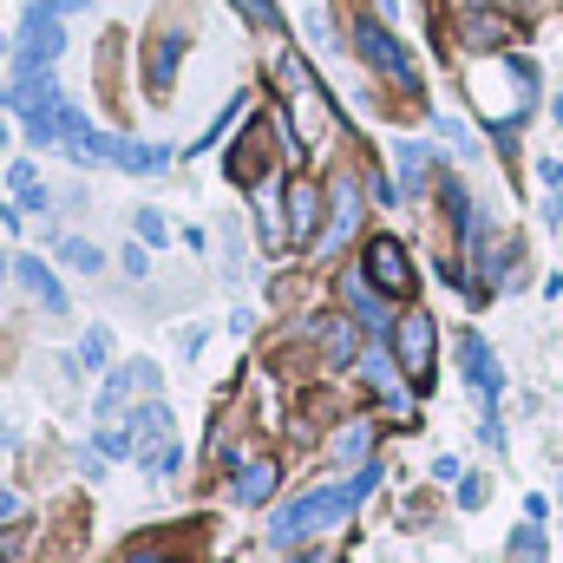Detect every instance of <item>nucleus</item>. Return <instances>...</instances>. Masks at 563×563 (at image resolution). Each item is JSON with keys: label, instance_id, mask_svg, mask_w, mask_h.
Here are the masks:
<instances>
[{"label": "nucleus", "instance_id": "obj_31", "mask_svg": "<svg viewBox=\"0 0 563 563\" xmlns=\"http://www.w3.org/2000/svg\"><path fill=\"white\" fill-rule=\"evenodd\" d=\"M308 33H314V46H334V33H328V13H321V7L308 13Z\"/></svg>", "mask_w": 563, "mask_h": 563}, {"label": "nucleus", "instance_id": "obj_36", "mask_svg": "<svg viewBox=\"0 0 563 563\" xmlns=\"http://www.w3.org/2000/svg\"><path fill=\"white\" fill-rule=\"evenodd\" d=\"M132 563H164V558H157V551H139V558H132Z\"/></svg>", "mask_w": 563, "mask_h": 563}, {"label": "nucleus", "instance_id": "obj_22", "mask_svg": "<svg viewBox=\"0 0 563 563\" xmlns=\"http://www.w3.org/2000/svg\"><path fill=\"white\" fill-rule=\"evenodd\" d=\"M394 157H400V177H407V190H420V184H426V144L400 139V144H394Z\"/></svg>", "mask_w": 563, "mask_h": 563}, {"label": "nucleus", "instance_id": "obj_23", "mask_svg": "<svg viewBox=\"0 0 563 563\" xmlns=\"http://www.w3.org/2000/svg\"><path fill=\"white\" fill-rule=\"evenodd\" d=\"M361 367H367V380H374V394L400 407V387H394V367H387V354H361Z\"/></svg>", "mask_w": 563, "mask_h": 563}, {"label": "nucleus", "instance_id": "obj_27", "mask_svg": "<svg viewBox=\"0 0 563 563\" xmlns=\"http://www.w3.org/2000/svg\"><path fill=\"white\" fill-rule=\"evenodd\" d=\"M230 7H236V13H243V20H250V26H263V33H276V26H282L276 0H230Z\"/></svg>", "mask_w": 563, "mask_h": 563}, {"label": "nucleus", "instance_id": "obj_34", "mask_svg": "<svg viewBox=\"0 0 563 563\" xmlns=\"http://www.w3.org/2000/svg\"><path fill=\"white\" fill-rule=\"evenodd\" d=\"M538 177H544L551 190H563V164H558V157H544V164H538Z\"/></svg>", "mask_w": 563, "mask_h": 563}, {"label": "nucleus", "instance_id": "obj_19", "mask_svg": "<svg viewBox=\"0 0 563 563\" xmlns=\"http://www.w3.org/2000/svg\"><path fill=\"white\" fill-rule=\"evenodd\" d=\"M59 263H66V269H79V276H99V269H106L99 243H86V236H59Z\"/></svg>", "mask_w": 563, "mask_h": 563}, {"label": "nucleus", "instance_id": "obj_8", "mask_svg": "<svg viewBox=\"0 0 563 563\" xmlns=\"http://www.w3.org/2000/svg\"><path fill=\"white\" fill-rule=\"evenodd\" d=\"M157 361H125L106 387H99V420H119L125 407H132V394H157Z\"/></svg>", "mask_w": 563, "mask_h": 563}, {"label": "nucleus", "instance_id": "obj_21", "mask_svg": "<svg viewBox=\"0 0 563 563\" xmlns=\"http://www.w3.org/2000/svg\"><path fill=\"white\" fill-rule=\"evenodd\" d=\"M132 230H139V243H151V250H164L170 243V223H164V210H132Z\"/></svg>", "mask_w": 563, "mask_h": 563}, {"label": "nucleus", "instance_id": "obj_37", "mask_svg": "<svg viewBox=\"0 0 563 563\" xmlns=\"http://www.w3.org/2000/svg\"><path fill=\"white\" fill-rule=\"evenodd\" d=\"M551 119H558V125H563V99H551Z\"/></svg>", "mask_w": 563, "mask_h": 563}, {"label": "nucleus", "instance_id": "obj_29", "mask_svg": "<svg viewBox=\"0 0 563 563\" xmlns=\"http://www.w3.org/2000/svg\"><path fill=\"white\" fill-rule=\"evenodd\" d=\"M459 505H465V511L485 505V478H478V472H459Z\"/></svg>", "mask_w": 563, "mask_h": 563}, {"label": "nucleus", "instance_id": "obj_16", "mask_svg": "<svg viewBox=\"0 0 563 563\" xmlns=\"http://www.w3.org/2000/svg\"><path fill=\"white\" fill-rule=\"evenodd\" d=\"M230 492H236V505H263V498L276 492V459H243Z\"/></svg>", "mask_w": 563, "mask_h": 563}, {"label": "nucleus", "instance_id": "obj_26", "mask_svg": "<svg viewBox=\"0 0 563 563\" xmlns=\"http://www.w3.org/2000/svg\"><path fill=\"white\" fill-rule=\"evenodd\" d=\"M367 445H374V426H341L334 432V459H361Z\"/></svg>", "mask_w": 563, "mask_h": 563}, {"label": "nucleus", "instance_id": "obj_6", "mask_svg": "<svg viewBox=\"0 0 563 563\" xmlns=\"http://www.w3.org/2000/svg\"><path fill=\"white\" fill-rule=\"evenodd\" d=\"M361 269H367V282H374L380 295H413V263H407V243H400V236H374Z\"/></svg>", "mask_w": 563, "mask_h": 563}, {"label": "nucleus", "instance_id": "obj_1", "mask_svg": "<svg viewBox=\"0 0 563 563\" xmlns=\"http://www.w3.org/2000/svg\"><path fill=\"white\" fill-rule=\"evenodd\" d=\"M374 485H380V465H361V478H347V485H314V492H301L288 511H276L269 538H276V544H301V538H314V531L341 525V518L374 492Z\"/></svg>", "mask_w": 563, "mask_h": 563}, {"label": "nucleus", "instance_id": "obj_20", "mask_svg": "<svg viewBox=\"0 0 563 563\" xmlns=\"http://www.w3.org/2000/svg\"><path fill=\"white\" fill-rule=\"evenodd\" d=\"M276 86L282 92H308V86H314V73H308L301 53H276Z\"/></svg>", "mask_w": 563, "mask_h": 563}, {"label": "nucleus", "instance_id": "obj_15", "mask_svg": "<svg viewBox=\"0 0 563 563\" xmlns=\"http://www.w3.org/2000/svg\"><path fill=\"white\" fill-rule=\"evenodd\" d=\"M459 40H465L472 53H498V46L511 40V20H505V13H465Z\"/></svg>", "mask_w": 563, "mask_h": 563}, {"label": "nucleus", "instance_id": "obj_2", "mask_svg": "<svg viewBox=\"0 0 563 563\" xmlns=\"http://www.w3.org/2000/svg\"><path fill=\"white\" fill-rule=\"evenodd\" d=\"M354 46H361V59H367L374 73H387L394 86L420 92V66H413V53L387 33V20H354Z\"/></svg>", "mask_w": 563, "mask_h": 563}, {"label": "nucleus", "instance_id": "obj_4", "mask_svg": "<svg viewBox=\"0 0 563 563\" xmlns=\"http://www.w3.org/2000/svg\"><path fill=\"white\" fill-rule=\"evenodd\" d=\"M59 53H66V26L59 13H46V0H33L20 20V73H53Z\"/></svg>", "mask_w": 563, "mask_h": 563}, {"label": "nucleus", "instance_id": "obj_7", "mask_svg": "<svg viewBox=\"0 0 563 563\" xmlns=\"http://www.w3.org/2000/svg\"><path fill=\"white\" fill-rule=\"evenodd\" d=\"M184 53H190V33H184V26H164V33L144 46V86H151V99H164V92L177 86Z\"/></svg>", "mask_w": 563, "mask_h": 563}, {"label": "nucleus", "instance_id": "obj_9", "mask_svg": "<svg viewBox=\"0 0 563 563\" xmlns=\"http://www.w3.org/2000/svg\"><path fill=\"white\" fill-rule=\"evenodd\" d=\"M459 367H465V380L478 387V400L498 407V394H505V367H498V354L485 347V334H465V341H459Z\"/></svg>", "mask_w": 563, "mask_h": 563}, {"label": "nucleus", "instance_id": "obj_10", "mask_svg": "<svg viewBox=\"0 0 563 563\" xmlns=\"http://www.w3.org/2000/svg\"><path fill=\"white\" fill-rule=\"evenodd\" d=\"M341 301H347V314H361L374 334H394V328H387V301H380V288L367 282V269H347V276H341Z\"/></svg>", "mask_w": 563, "mask_h": 563}, {"label": "nucleus", "instance_id": "obj_35", "mask_svg": "<svg viewBox=\"0 0 563 563\" xmlns=\"http://www.w3.org/2000/svg\"><path fill=\"white\" fill-rule=\"evenodd\" d=\"M374 7H380V13H387V20H394V13H400V0H374Z\"/></svg>", "mask_w": 563, "mask_h": 563}, {"label": "nucleus", "instance_id": "obj_24", "mask_svg": "<svg viewBox=\"0 0 563 563\" xmlns=\"http://www.w3.org/2000/svg\"><path fill=\"white\" fill-rule=\"evenodd\" d=\"M13 190H20L26 210H46V190H40V170L33 164H13Z\"/></svg>", "mask_w": 563, "mask_h": 563}, {"label": "nucleus", "instance_id": "obj_38", "mask_svg": "<svg viewBox=\"0 0 563 563\" xmlns=\"http://www.w3.org/2000/svg\"><path fill=\"white\" fill-rule=\"evenodd\" d=\"M0 53H7V40H0Z\"/></svg>", "mask_w": 563, "mask_h": 563}, {"label": "nucleus", "instance_id": "obj_28", "mask_svg": "<svg viewBox=\"0 0 563 563\" xmlns=\"http://www.w3.org/2000/svg\"><path fill=\"white\" fill-rule=\"evenodd\" d=\"M439 139L452 144V151H465V157H472V151H478V139H472V132H465V125H459V119H439Z\"/></svg>", "mask_w": 563, "mask_h": 563}, {"label": "nucleus", "instance_id": "obj_11", "mask_svg": "<svg viewBox=\"0 0 563 563\" xmlns=\"http://www.w3.org/2000/svg\"><path fill=\"white\" fill-rule=\"evenodd\" d=\"M288 236L295 243H314V230H321V190L308 184V177H288Z\"/></svg>", "mask_w": 563, "mask_h": 563}, {"label": "nucleus", "instance_id": "obj_12", "mask_svg": "<svg viewBox=\"0 0 563 563\" xmlns=\"http://www.w3.org/2000/svg\"><path fill=\"white\" fill-rule=\"evenodd\" d=\"M354 223H361V190H354V177H341V184H334V217H328V230L314 236V250H341V243L354 236Z\"/></svg>", "mask_w": 563, "mask_h": 563}, {"label": "nucleus", "instance_id": "obj_30", "mask_svg": "<svg viewBox=\"0 0 563 563\" xmlns=\"http://www.w3.org/2000/svg\"><path fill=\"white\" fill-rule=\"evenodd\" d=\"M0 445H20V413L13 407H0Z\"/></svg>", "mask_w": 563, "mask_h": 563}, {"label": "nucleus", "instance_id": "obj_13", "mask_svg": "<svg viewBox=\"0 0 563 563\" xmlns=\"http://www.w3.org/2000/svg\"><path fill=\"white\" fill-rule=\"evenodd\" d=\"M13 282H20L33 301H46V314H66V288H59V276H53L40 256H20V263H13Z\"/></svg>", "mask_w": 563, "mask_h": 563}, {"label": "nucleus", "instance_id": "obj_33", "mask_svg": "<svg viewBox=\"0 0 563 563\" xmlns=\"http://www.w3.org/2000/svg\"><path fill=\"white\" fill-rule=\"evenodd\" d=\"M20 511H26V505H20V492H0V525H13Z\"/></svg>", "mask_w": 563, "mask_h": 563}, {"label": "nucleus", "instance_id": "obj_5", "mask_svg": "<svg viewBox=\"0 0 563 563\" xmlns=\"http://www.w3.org/2000/svg\"><path fill=\"white\" fill-rule=\"evenodd\" d=\"M132 432H139V465L144 472H177L184 465V452H177V439H170V407L164 400H144L139 420H132Z\"/></svg>", "mask_w": 563, "mask_h": 563}, {"label": "nucleus", "instance_id": "obj_17", "mask_svg": "<svg viewBox=\"0 0 563 563\" xmlns=\"http://www.w3.org/2000/svg\"><path fill=\"white\" fill-rule=\"evenodd\" d=\"M314 334H321V354H328V367H347V361L361 354V341H354V328H347L341 314H328V321H314Z\"/></svg>", "mask_w": 563, "mask_h": 563}, {"label": "nucleus", "instance_id": "obj_3", "mask_svg": "<svg viewBox=\"0 0 563 563\" xmlns=\"http://www.w3.org/2000/svg\"><path fill=\"white\" fill-rule=\"evenodd\" d=\"M394 361H400V374L413 380V394L432 387V314H426V308H407V314L394 321Z\"/></svg>", "mask_w": 563, "mask_h": 563}, {"label": "nucleus", "instance_id": "obj_14", "mask_svg": "<svg viewBox=\"0 0 563 563\" xmlns=\"http://www.w3.org/2000/svg\"><path fill=\"white\" fill-rule=\"evenodd\" d=\"M263 170H269V144H263V119H250L243 144L230 151V184H263Z\"/></svg>", "mask_w": 563, "mask_h": 563}, {"label": "nucleus", "instance_id": "obj_25", "mask_svg": "<svg viewBox=\"0 0 563 563\" xmlns=\"http://www.w3.org/2000/svg\"><path fill=\"white\" fill-rule=\"evenodd\" d=\"M79 361H86V367H106V361H112V328H86Z\"/></svg>", "mask_w": 563, "mask_h": 563}, {"label": "nucleus", "instance_id": "obj_18", "mask_svg": "<svg viewBox=\"0 0 563 563\" xmlns=\"http://www.w3.org/2000/svg\"><path fill=\"white\" fill-rule=\"evenodd\" d=\"M544 558H551V538H544V525L525 518V525L511 531V563H544Z\"/></svg>", "mask_w": 563, "mask_h": 563}, {"label": "nucleus", "instance_id": "obj_32", "mask_svg": "<svg viewBox=\"0 0 563 563\" xmlns=\"http://www.w3.org/2000/svg\"><path fill=\"white\" fill-rule=\"evenodd\" d=\"M177 347H184V354L197 361V354H203V328H184V334H177Z\"/></svg>", "mask_w": 563, "mask_h": 563}]
</instances>
